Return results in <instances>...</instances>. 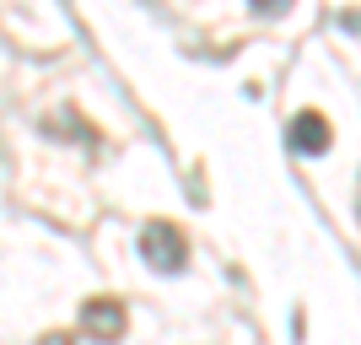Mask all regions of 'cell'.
I'll use <instances>...</instances> for the list:
<instances>
[{
	"label": "cell",
	"instance_id": "6da1fadb",
	"mask_svg": "<svg viewBox=\"0 0 361 345\" xmlns=\"http://www.w3.org/2000/svg\"><path fill=\"white\" fill-rule=\"evenodd\" d=\"M140 259L162 275H178L189 265V243H183V232L173 222H146L140 226Z\"/></svg>",
	"mask_w": 361,
	"mask_h": 345
},
{
	"label": "cell",
	"instance_id": "7a4b0ae2",
	"mask_svg": "<svg viewBox=\"0 0 361 345\" xmlns=\"http://www.w3.org/2000/svg\"><path fill=\"white\" fill-rule=\"evenodd\" d=\"M124 302L119 297H92L87 308H81V334L87 340H97V345H114V340H124Z\"/></svg>",
	"mask_w": 361,
	"mask_h": 345
},
{
	"label": "cell",
	"instance_id": "3957f363",
	"mask_svg": "<svg viewBox=\"0 0 361 345\" xmlns=\"http://www.w3.org/2000/svg\"><path fill=\"white\" fill-rule=\"evenodd\" d=\"M286 140L297 151H307V157H318V151H329V119H324L318 108H302L297 119L286 124Z\"/></svg>",
	"mask_w": 361,
	"mask_h": 345
},
{
	"label": "cell",
	"instance_id": "277c9868",
	"mask_svg": "<svg viewBox=\"0 0 361 345\" xmlns=\"http://www.w3.org/2000/svg\"><path fill=\"white\" fill-rule=\"evenodd\" d=\"M38 345H71V334H49V340H38Z\"/></svg>",
	"mask_w": 361,
	"mask_h": 345
},
{
	"label": "cell",
	"instance_id": "5b68a950",
	"mask_svg": "<svg viewBox=\"0 0 361 345\" xmlns=\"http://www.w3.org/2000/svg\"><path fill=\"white\" fill-rule=\"evenodd\" d=\"M356 216H361V195H356Z\"/></svg>",
	"mask_w": 361,
	"mask_h": 345
}]
</instances>
